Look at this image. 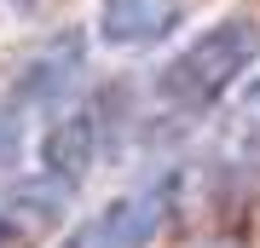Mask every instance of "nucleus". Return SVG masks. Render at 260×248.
<instances>
[{
	"label": "nucleus",
	"instance_id": "nucleus-1",
	"mask_svg": "<svg viewBox=\"0 0 260 248\" xmlns=\"http://www.w3.org/2000/svg\"><path fill=\"white\" fill-rule=\"evenodd\" d=\"M260 64V23L254 18H220L203 29L197 41H185L174 58L156 69L150 98L168 121H191L208 116L225 92H237V81Z\"/></svg>",
	"mask_w": 260,
	"mask_h": 248
},
{
	"label": "nucleus",
	"instance_id": "nucleus-2",
	"mask_svg": "<svg viewBox=\"0 0 260 248\" xmlns=\"http://www.w3.org/2000/svg\"><path fill=\"white\" fill-rule=\"evenodd\" d=\"M99 150H104V110L99 104H75L47 133L35 173H23L12 185L0 220L6 225H47V220H58L75 202V191L87 185V173L99 167Z\"/></svg>",
	"mask_w": 260,
	"mask_h": 248
},
{
	"label": "nucleus",
	"instance_id": "nucleus-3",
	"mask_svg": "<svg viewBox=\"0 0 260 248\" xmlns=\"http://www.w3.org/2000/svg\"><path fill=\"white\" fill-rule=\"evenodd\" d=\"M174 202H179V173L162 167V173L127 185L121 196H110L87 225H75V237H70L64 248H145V242L168 225Z\"/></svg>",
	"mask_w": 260,
	"mask_h": 248
},
{
	"label": "nucleus",
	"instance_id": "nucleus-4",
	"mask_svg": "<svg viewBox=\"0 0 260 248\" xmlns=\"http://www.w3.org/2000/svg\"><path fill=\"white\" fill-rule=\"evenodd\" d=\"M179 18H185V0H99V35L121 52L168 41Z\"/></svg>",
	"mask_w": 260,
	"mask_h": 248
},
{
	"label": "nucleus",
	"instance_id": "nucleus-5",
	"mask_svg": "<svg viewBox=\"0 0 260 248\" xmlns=\"http://www.w3.org/2000/svg\"><path fill=\"white\" fill-rule=\"evenodd\" d=\"M75 75H81V41L64 35V41H52L47 52H35L23 64L18 87H12V104H23V110H52V104L75 87Z\"/></svg>",
	"mask_w": 260,
	"mask_h": 248
},
{
	"label": "nucleus",
	"instance_id": "nucleus-6",
	"mask_svg": "<svg viewBox=\"0 0 260 248\" xmlns=\"http://www.w3.org/2000/svg\"><path fill=\"white\" fill-rule=\"evenodd\" d=\"M214 167L220 173H254L260 167V81H249L225 104L220 133H214Z\"/></svg>",
	"mask_w": 260,
	"mask_h": 248
}]
</instances>
